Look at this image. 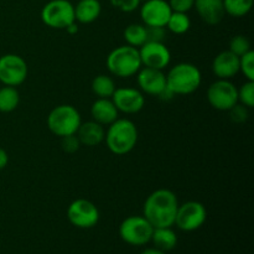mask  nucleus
<instances>
[{
  "label": "nucleus",
  "instance_id": "obj_19",
  "mask_svg": "<svg viewBox=\"0 0 254 254\" xmlns=\"http://www.w3.org/2000/svg\"><path fill=\"white\" fill-rule=\"evenodd\" d=\"M76 135L78 136L82 145L93 148V146H98L104 140L106 130H104L103 126H101L99 123L89 121L86 123H81Z\"/></svg>",
  "mask_w": 254,
  "mask_h": 254
},
{
  "label": "nucleus",
  "instance_id": "obj_14",
  "mask_svg": "<svg viewBox=\"0 0 254 254\" xmlns=\"http://www.w3.org/2000/svg\"><path fill=\"white\" fill-rule=\"evenodd\" d=\"M171 12L166 0H146L140 6V17L145 26L165 27Z\"/></svg>",
  "mask_w": 254,
  "mask_h": 254
},
{
  "label": "nucleus",
  "instance_id": "obj_17",
  "mask_svg": "<svg viewBox=\"0 0 254 254\" xmlns=\"http://www.w3.org/2000/svg\"><path fill=\"white\" fill-rule=\"evenodd\" d=\"M196 11L203 22L207 25H217L225 17L223 0H195Z\"/></svg>",
  "mask_w": 254,
  "mask_h": 254
},
{
  "label": "nucleus",
  "instance_id": "obj_11",
  "mask_svg": "<svg viewBox=\"0 0 254 254\" xmlns=\"http://www.w3.org/2000/svg\"><path fill=\"white\" fill-rule=\"evenodd\" d=\"M67 218L69 223L77 228H92L99 221V210L92 201L77 198L69 203L67 208Z\"/></svg>",
  "mask_w": 254,
  "mask_h": 254
},
{
  "label": "nucleus",
  "instance_id": "obj_32",
  "mask_svg": "<svg viewBox=\"0 0 254 254\" xmlns=\"http://www.w3.org/2000/svg\"><path fill=\"white\" fill-rule=\"evenodd\" d=\"M166 39L165 27L146 26V42H164Z\"/></svg>",
  "mask_w": 254,
  "mask_h": 254
},
{
  "label": "nucleus",
  "instance_id": "obj_36",
  "mask_svg": "<svg viewBox=\"0 0 254 254\" xmlns=\"http://www.w3.org/2000/svg\"><path fill=\"white\" fill-rule=\"evenodd\" d=\"M158 97L161 99V101H170V99H173L174 97H175V94H174L173 92H171L170 89H169L168 87H166V88L164 89V91L161 92V93L159 94Z\"/></svg>",
  "mask_w": 254,
  "mask_h": 254
},
{
  "label": "nucleus",
  "instance_id": "obj_12",
  "mask_svg": "<svg viewBox=\"0 0 254 254\" xmlns=\"http://www.w3.org/2000/svg\"><path fill=\"white\" fill-rule=\"evenodd\" d=\"M118 112L124 114H135L144 108L145 97L140 89L131 87H121L116 88L113 96L111 97Z\"/></svg>",
  "mask_w": 254,
  "mask_h": 254
},
{
  "label": "nucleus",
  "instance_id": "obj_25",
  "mask_svg": "<svg viewBox=\"0 0 254 254\" xmlns=\"http://www.w3.org/2000/svg\"><path fill=\"white\" fill-rule=\"evenodd\" d=\"M169 31L175 35H183L188 32L191 27V20L188 16V12H171L166 26Z\"/></svg>",
  "mask_w": 254,
  "mask_h": 254
},
{
  "label": "nucleus",
  "instance_id": "obj_2",
  "mask_svg": "<svg viewBox=\"0 0 254 254\" xmlns=\"http://www.w3.org/2000/svg\"><path fill=\"white\" fill-rule=\"evenodd\" d=\"M107 146L116 155H126L135 148L138 143V129L129 119H117L109 124L104 136Z\"/></svg>",
  "mask_w": 254,
  "mask_h": 254
},
{
  "label": "nucleus",
  "instance_id": "obj_29",
  "mask_svg": "<svg viewBox=\"0 0 254 254\" xmlns=\"http://www.w3.org/2000/svg\"><path fill=\"white\" fill-rule=\"evenodd\" d=\"M240 72L245 74L247 81H254V52L252 50L240 57Z\"/></svg>",
  "mask_w": 254,
  "mask_h": 254
},
{
  "label": "nucleus",
  "instance_id": "obj_9",
  "mask_svg": "<svg viewBox=\"0 0 254 254\" xmlns=\"http://www.w3.org/2000/svg\"><path fill=\"white\" fill-rule=\"evenodd\" d=\"M207 218L206 207L198 201H188L179 205L174 225L184 232H192L202 227Z\"/></svg>",
  "mask_w": 254,
  "mask_h": 254
},
{
  "label": "nucleus",
  "instance_id": "obj_35",
  "mask_svg": "<svg viewBox=\"0 0 254 254\" xmlns=\"http://www.w3.org/2000/svg\"><path fill=\"white\" fill-rule=\"evenodd\" d=\"M7 163H9V155L4 149L0 148V170L6 168Z\"/></svg>",
  "mask_w": 254,
  "mask_h": 254
},
{
  "label": "nucleus",
  "instance_id": "obj_31",
  "mask_svg": "<svg viewBox=\"0 0 254 254\" xmlns=\"http://www.w3.org/2000/svg\"><path fill=\"white\" fill-rule=\"evenodd\" d=\"M61 145L62 149H64L66 153L73 154L79 150L82 144L76 134H71V135H66L64 136V138H61Z\"/></svg>",
  "mask_w": 254,
  "mask_h": 254
},
{
  "label": "nucleus",
  "instance_id": "obj_6",
  "mask_svg": "<svg viewBox=\"0 0 254 254\" xmlns=\"http://www.w3.org/2000/svg\"><path fill=\"white\" fill-rule=\"evenodd\" d=\"M154 227L144 216H129L119 226L122 241L130 246H144L150 242Z\"/></svg>",
  "mask_w": 254,
  "mask_h": 254
},
{
  "label": "nucleus",
  "instance_id": "obj_18",
  "mask_svg": "<svg viewBox=\"0 0 254 254\" xmlns=\"http://www.w3.org/2000/svg\"><path fill=\"white\" fill-rule=\"evenodd\" d=\"M91 116L101 126H109L118 119L119 112L111 98H98L91 107Z\"/></svg>",
  "mask_w": 254,
  "mask_h": 254
},
{
  "label": "nucleus",
  "instance_id": "obj_10",
  "mask_svg": "<svg viewBox=\"0 0 254 254\" xmlns=\"http://www.w3.org/2000/svg\"><path fill=\"white\" fill-rule=\"evenodd\" d=\"M27 64L21 56L6 54L0 57V82L4 86L17 87L27 78Z\"/></svg>",
  "mask_w": 254,
  "mask_h": 254
},
{
  "label": "nucleus",
  "instance_id": "obj_4",
  "mask_svg": "<svg viewBox=\"0 0 254 254\" xmlns=\"http://www.w3.org/2000/svg\"><path fill=\"white\" fill-rule=\"evenodd\" d=\"M107 67L113 76L129 78L135 76L143 67L139 49L129 45L116 47L107 57Z\"/></svg>",
  "mask_w": 254,
  "mask_h": 254
},
{
  "label": "nucleus",
  "instance_id": "obj_22",
  "mask_svg": "<svg viewBox=\"0 0 254 254\" xmlns=\"http://www.w3.org/2000/svg\"><path fill=\"white\" fill-rule=\"evenodd\" d=\"M116 88L113 78L107 74H98L92 81V91L98 98H111Z\"/></svg>",
  "mask_w": 254,
  "mask_h": 254
},
{
  "label": "nucleus",
  "instance_id": "obj_3",
  "mask_svg": "<svg viewBox=\"0 0 254 254\" xmlns=\"http://www.w3.org/2000/svg\"><path fill=\"white\" fill-rule=\"evenodd\" d=\"M202 82L197 66L188 62L175 64L166 74V87L175 96H188L197 91Z\"/></svg>",
  "mask_w": 254,
  "mask_h": 254
},
{
  "label": "nucleus",
  "instance_id": "obj_8",
  "mask_svg": "<svg viewBox=\"0 0 254 254\" xmlns=\"http://www.w3.org/2000/svg\"><path fill=\"white\" fill-rule=\"evenodd\" d=\"M207 101L212 108L228 112L238 103V88L230 79H217L208 87Z\"/></svg>",
  "mask_w": 254,
  "mask_h": 254
},
{
  "label": "nucleus",
  "instance_id": "obj_23",
  "mask_svg": "<svg viewBox=\"0 0 254 254\" xmlns=\"http://www.w3.org/2000/svg\"><path fill=\"white\" fill-rule=\"evenodd\" d=\"M20 103V94L15 87L4 86L0 88V112L10 113L15 111Z\"/></svg>",
  "mask_w": 254,
  "mask_h": 254
},
{
  "label": "nucleus",
  "instance_id": "obj_37",
  "mask_svg": "<svg viewBox=\"0 0 254 254\" xmlns=\"http://www.w3.org/2000/svg\"><path fill=\"white\" fill-rule=\"evenodd\" d=\"M64 30H66L69 35H76L77 32H78V25H77L76 21H74L72 22V24H69Z\"/></svg>",
  "mask_w": 254,
  "mask_h": 254
},
{
  "label": "nucleus",
  "instance_id": "obj_30",
  "mask_svg": "<svg viewBox=\"0 0 254 254\" xmlns=\"http://www.w3.org/2000/svg\"><path fill=\"white\" fill-rule=\"evenodd\" d=\"M230 118L233 123H245L247 122L248 117H250V108L241 103H236L232 108L230 109Z\"/></svg>",
  "mask_w": 254,
  "mask_h": 254
},
{
  "label": "nucleus",
  "instance_id": "obj_38",
  "mask_svg": "<svg viewBox=\"0 0 254 254\" xmlns=\"http://www.w3.org/2000/svg\"><path fill=\"white\" fill-rule=\"evenodd\" d=\"M140 254H166L165 252H163V251L158 250V248H148V250L143 251Z\"/></svg>",
  "mask_w": 254,
  "mask_h": 254
},
{
  "label": "nucleus",
  "instance_id": "obj_39",
  "mask_svg": "<svg viewBox=\"0 0 254 254\" xmlns=\"http://www.w3.org/2000/svg\"><path fill=\"white\" fill-rule=\"evenodd\" d=\"M140 1H143V2H144V1H146V0H140Z\"/></svg>",
  "mask_w": 254,
  "mask_h": 254
},
{
  "label": "nucleus",
  "instance_id": "obj_33",
  "mask_svg": "<svg viewBox=\"0 0 254 254\" xmlns=\"http://www.w3.org/2000/svg\"><path fill=\"white\" fill-rule=\"evenodd\" d=\"M116 9L123 12H133L140 6V0H109Z\"/></svg>",
  "mask_w": 254,
  "mask_h": 254
},
{
  "label": "nucleus",
  "instance_id": "obj_16",
  "mask_svg": "<svg viewBox=\"0 0 254 254\" xmlns=\"http://www.w3.org/2000/svg\"><path fill=\"white\" fill-rule=\"evenodd\" d=\"M212 71L218 79H231L240 72V57L227 50L215 57Z\"/></svg>",
  "mask_w": 254,
  "mask_h": 254
},
{
  "label": "nucleus",
  "instance_id": "obj_1",
  "mask_svg": "<svg viewBox=\"0 0 254 254\" xmlns=\"http://www.w3.org/2000/svg\"><path fill=\"white\" fill-rule=\"evenodd\" d=\"M178 207V197L173 191L158 189L146 197L143 206V216L154 228L173 227Z\"/></svg>",
  "mask_w": 254,
  "mask_h": 254
},
{
  "label": "nucleus",
  "instance_id": "obj_34",
  "mask_svg": "<svg viewBox=\"0 0 254 254\" xmlns=\"http://www.w3.org/2000/svg\"><path fill=\"white\" fill-rule=\"evenodd\" d=\"M171 10L176 12H188L193 7L195 0H169Z\"/></svg>",
  "mask_w": 254,
  "mask_h": 254
},
{
  "label": "nucleus",
  "instance_id": "obj_20",
  "mask_svg": "<svg viewBox=\"0 0 254 254\" xmlns=\"http://www.w3.org/2000/svg\"><path fill=\"white\" fill-rule=\"evenodd\" d=\"M101 11L99 0H79L74 6V19L81 24H91L98 19Z\"/></svg>",
  "mask_w": 254,
  "mask_h": 254
},
{
  "label": "nucleus",
  "instance_id": "obj_28",
  "mask_svg": "<svg viewBox=\"0 0 254 254\" xmlns=\"http://www.w3.org/2000/svg\"><path fill=\"white\" fill-rule=\"evenodd\" d=\"M230 50L236 56L241 57L248 51H251V41L245 35H236L230 41Z\"/></svg>",
  "mask_w": 254,
  "mask_h": 254
},
{
  "label": "nucleus",
  "instance_id": "obj_13",
  "mask_svg": "<svg viewBox=\"0 0 254 254\" xmlns=\"http://www.w3.org/2000/svg\"><path fill=\"white\" fill-rule=\"evenodd\" d=\"M141 64L149 68L161 69L170 64L171 54L164 42H145L139 47Z\"/></svg>",
  "mask_w": 254,
  "mask_h": 254
},
{
  "label": "nucleus",
  "instance_id": "obj_27",
  "mask_svg": "<svg viewBox=\"0 0 254 254\" xmlns=\"http://www.w3.org/2000/svg\"><path fill=\"white\" fill-rule=\"evenodd\" d=\"M238 103L247 108L254 107V81H247L238 88Z\"/></svg>",
  "mask_w": 254,
  "mask_h": 254
},
{
  "label": "nucleus",
  "instance_id": "obj_7",
  "mask_svg": "<svg viewBox=\"0 0 254 254\" xmlns=\"http://www.w3.org/2000/svg\"><path fill=\"white\" fill-rule=\"evenodd\" d=\"M41 20L51 29H66L76 21L74 6L68 0H51L42 7Z\"/></svg>",
  "mask_w": 254,
  "mask_h": 254
},
{
  "label": "nucleus",
  "instance_id": "obj_26",
  "mask_svg": "<svg viewBox=\"0 0 254 254\" xmlns=\"http://www.w3.org/2000/svg\"><path fill=\"white\" fill-rule=\"evenodd\" d=\"M225 12L232 17H242L253 7V0H223Z\"/></svg>",
  "mask_w": 254,
  "mask_h": 254
},
{
  "label": "nucleus",
  "instance_id": "obj_21",
  "mask_svg": "<svg viewBox=\"0 0 254 254\" xmlns=\"http://www.w3.org/2000/svg\"><path fill=\"white\" fill-rule=\"evenodd\" d=\"M150 242H153L158 250L169 252L178 245V236L171 227H156L154 228Z\"/></svg>",
  "mask_w": 254,
  "mask_h": 254
},
{
  "label": "nucleus",
  "instance_id": "obj_24",
  "mask_svg": "<svg viewBox=\"0 0 254 254\" xmlns=\"http://www.w3.org/2000/svg\"><path fill=\"white\" fill-rule=\"evenodd\" d=\"M123 35L127 45L138 49L146 42V26L140 24H130L126 27Z\"/></svg>",
  "mask_w": 254,
  "mask_h": 254
},
{
  "label": "nucleus",
  "instance_id": "obj_15",
  "mask_svg": "<svg viewBox=\"0 0 254 254\" xmlns=\"http://www.w3.org/2000/svg\"><path fill=\"white\" fill-rule=\"evenodd\" d=\"M136 74V82L143 93L158 97L166 88V74L161 69L141 67Z\"/></svg>",
  "mask_w": 254,
  "mask_h": 254
},
{
  "label": "nucleus",
  "instance_id": "obj_5",
  "mask_svg": "<svg viewBox=\"0 0 254 254\" xmlns=\"http://www.w3.org/2000/svg\"><path fill=\"white\" fill-rule=\"evenodd\" d=\"M81 123V114L71 104L55 107L47 117V127L50 131L60 138L76 134Z\"/></svg>",
  "mask_w": 254,
  "mask_h": 254
}]
</instances>
